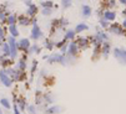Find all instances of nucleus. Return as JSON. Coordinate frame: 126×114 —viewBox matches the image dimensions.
Segmentation results:
<instances>
[{
    "instance_id": "4be33fe9",
    "label": "nucleus",
    "mask_w": 126,
    "mask_h": 114,
    "mask_svg": "<svg viewBox=\"0 0 126 114\" xmlns=\"http://www.w3.org/2000/svg\"><path fill=\"white\" fill-rule=\"evenodd\" d=\"M44 99H45V102L47 103V104H51L54 101H55V98H54L50 93H46V94H44Z\"/></svg>"
},
{
    "instance_id": "0eeeda50",
    "label": "nucleus",
    "mask_w": 126,
    "mask_h": 114,
    "mask_svg": "<svg viewBox=\"0 0 126 114\" xmlns=\"http://www.w3.org/2000/svg\"><path fill=\"white\" fill-rule=\"evenodd\" d=\"M109 30H110V32H111V34H115V35H119V36H120V35H121V36H124V35H125L124 29H122L119 24H112V25L110 26V29H109Z\"/></svg>"
},
{
    "instance_id": "72a5a7b5",
    "label": "nucleus",
    "mask_w": 126,
    "mask_h": 114,
    "mask_svg": "<svg viewBox=\"0 0 126 114\" xmlns=\"http://www.w3.org/2000/svg\"><path fill=\"white\" fill-rule=\"evenodd\" d=\"M5 19H6L5 14H4L3 11H0V20H1V21H5Z\"/></svg>"
},
{
    "instance_id": "20e7f679",
    "label": "nucleus",
    "mask_w": 126,
    "mask_h": 114,
    "mask_svg": "<svg viewBox=\"0 0 126 114\" xmlns=\"http://www.w3.org/2000/svg\"><path fill=\"white\" fill-rule=\"evenodd\" d=\"M0 82H1L5 87H8V88L13 86V80L8 76V73L5 72V69L0 71Z\"/></svg>"
},
{
    "instance_id": "7ed1b4c3",
    "label": "nucleus",
    "mask_w": 126,
    "mask_h": 114,
    "mask_svg": "<svg viewBox=\"0 0 126 114\" xmlns=\"http://www.w3.org/2000/svg\"><path fill=\"white\" fill-rule=\"evenodd\" d=\"M8 41H9V47H10V57L15 58L17 56V42L15 41V37H13V36L9 37Z\"/></svg>"
},
{
    "instance_id": "ea45409f",
    "label": "nucleus",
    "mask_w": 126,
    "mask_h": 114,
    "mask_svg": "<svg viewBox=\"0 0 126 114\" xmlns=\"http://www.w3.org/2000/svg\"><path fill=\"white\" fill-rule=\"evenodd\" d=\"M124 14H125V15H126V9H125V10H124Z\"/></svg>"
},
{
    "instance_id": "1a4fd4ad",
    "label": "nucleus",
    "mask_w": 126,
    "mask_h": 114,
    "mask_svg": "<svg viewBox=\"0 0 126 114\" xmlns=\"http://www.w3.org/2000/svg\"><path fill=\"white\" fill-rule=\"evenodd\" d=\"M17 48H20V50H28V48H30V41L28 39H21L19 42H17Z\"/></svg>"
},
{
    "instance_id": "dca6fc26",
    "label": "nucleus",
    "mask_w": 126,
    "mask_h": 114,
    "mask_svg": "<svg viewBox=\"0 0 126 114\" xmlns=\"http://www.w3.org/2000/svg\"><path fill=\"white\" fill-rule=\"evenodd\" d=\"M9 31H10V35H11L13 37L19 36V30H17L16 25H9Z\"/></svg>"
},
{
    "instance_id": "c9c22d12",
    "label": "nucleus",
    "mask_w": 126,
    "mask_h": 114,
    "mask_svg": "<svg viewBox=\"0 0 126 114\" xmlns=\"http://www.w3.org/2000/svg\"><path fill=\"white\" fill-rule=\"evenodd\" d=\"M14 112H15V114H20V112H19V107H17V104H14Z\"/></svg>"
},
{
    "instance_id": "b1692460",
    "label": "nucleus",
    "mask_w": 126,
    "mask_h": 114,
    "mask_svg": "<svg viewBox=\"0 0 126 114\" xmlns=\"http://www.w3.org/2000/svg\"><path fill=\"white\" fill-rule=\"evenodd\" d=\"M17 107H20V109H21V110L26 109V108H28V105H26V102H25V99L20 98L19 101H17Z\"/></svg>"
},
{
    "instance_id": "473e14b6",
    "label": "nucleus",
    "mask_w": 126,
    "mask_h": 114,
    "mask_svg": "<svg viewBox=\"0 0 126 114\" xmlns=\"http://www.w3.org/2000/svg\"><path fill=\"white\" fill-rule=\"evenodd\" d=\"M4 39H5V36H4V31H3V29H1V27H0V45H3Z\"/></svg>"
},
{
    "instance_id": "5701e85b",
    "label": "nucleus",
    "mask_w": 126,
    "mask_h": 114,
    "mask_svg": "<svg viewBox=\"0 0 126 114\" xmlns=\"http://www.w3.org/2000/svg\"><path fill=\"white\" fill-rule=\"evenodd\" d=\"M29 52L30 53H40V47L35 44V45H31V47L29 48Z\"/></svg>"
},
{
    "instance_id": "a878e982",
    "label": "nucleus",
    "mask_w": 126,
    "mask_h": 114,
    "mask_svg": "<svg viewBox=\"0 0 126 114\" xmlns=\"http://www.w3.org/2000/svg\"><path fill=\"white\" fill-rule=\"evenodd\" d=\"M61 5L64 9H67L71 6V0H61Z\"/></svg>"
},
{
    "instance_id": "f257e3e1",
    "label": "nucleus",
    "mask_w": 126,
    "mask_h": 114,
    "mask_svg": "<svg viewBox=\"0 0 126 114\" xmlns=\"http://www.w3.org/2000/svg\"><path fill=\"white\" fill-rule=\"evenodd\" d=\"M69 61H70V57H66L65 55H61V53H54V55H50L47 57L49 65L60 63L63 66H66V65H69Z\"/></svg>"
},
{
    "instance_id": "aec40b11",
    "label": "nucleus",
    "mask_w": 126,
    "mask_h": 114,
    "mask_svg": "<svg viewBox=\"0 0 126 114\" xmlns=\"http://www.w3.org/2000/svg\"><path fill=\"white\" fill-rule=\"evenodd\" d=\"M1 48H3V51H4V57H9V56H10L9 44H3V45H1Z\"/></svg>"
},
{
    "instance_id": "2f4dec72",
    "label": "nucleus",
    "mask_w": 126,
    "mask_h": 114,
    "mask_svg": "<svg viewBox=\"0 0 126 114\" xmlns=\"http://www.w3.org/2000/svg\"><path fill=\"white\" fill-rule=\"evenodd\" d=\"M36 67H38V62L36 61H32V66H31V74L35 73V71H36Z\"/></svg>"
},
{
    "instance_id": "f704fd0d",
    "label": "nucleus",
    "mask_w": 126,
    "mask_h": 114,
    "mask_svg": "<svg viewBox=\"0 0 126 114\" xmlns=\"http://www.w3.org/2000/svg\"><path fill=\"white\" fill-rule=\"evenodd\" d=\"M3 66H4V67L10 66V60H4V61H3Z\"/></svg>"
},
{
    "instance_id": "4468645a",
    "label": "nucleus",
    "mask_w": 126,
    "mask_h": 114,
    "mask_svg": "<svg viewBox=\"0 0 126 114\" xmlns=\"http://www.w3.org/2000/svg\"><path fill=\"white\" fill-rule=\"evenodd\" d=\"M91 8H90L89 5H82L81 6V15L84 16V17H89L90 15H91Z\"/></svg>"
},
{
    "instance_id": "c85d7f7f",
    "label": "nucleus",
    "mask_w": 126,
    "mask_h": 114,
    "mask_svg": "<svg viewBox=\"0 0 126 114\" xmlns=\"http://www.w3.org/2000/svg\"><path fill=\"white\" fill-rule=\"evenodd\" d=\"M26 109L29 110V113H30V114H36V109H35V105H32V104L28 105V108H26Z\"/></svg>"
},
{
    "instance_id": "9d476101",
    "label": "nucleus",
    "mask_w": 126,
    "mask_h": 114,
    "mask_svg": "<svg viewBox=\"0 0 126 114\" xmlns=\"http://www.w3.org/2000/svg\"><path fill=\"white\" fill-rule=\"evenodd\" d=\"M110 48H111V46H110L109 42H104V45H102V47H101V53H102V56L105 57V58H107V57H109Z\"/></svg>"
},
{
    "instance_id": "a211bd4d",
    "label": "nucleus",
    "mask_w": 126,
    "mask_h": 114,
    "mask_svg": "<svg viewBox=\"0 0 126 114\" xmlns=\"http://www.w3.org/2000/svg\"><path fill=\"white\" fill-rule=\"evenodd\" d=\"M75 30H67L66 31V34H65V40L67 41V40H73L74 37H75Z\"/></svg>"
},
{
    "instance_id": "412c9836",
    "label": "nucleus",
    "mask_w": 126,
    "mask_h": 114,
    "mask_svg": "<svg viewBox=\"0 0 126 114\" xmlns=\"http://www.w3.org/2000/svg\"><path fill=\"white\" fill-rule=\"evenodd\" d=\"M0 104H1L4 108H6V109H10V107H11L9 99H6V98H1V99H0Z\"/></svg>"
},
{
    "instance_id": "2eb2a0df",
    "label": "nucleus",
    "mask_w": 126,
    "mask_h": 114,
    "mask_svg": "<svg viewBox=\"0 0 126 114\" xmlns=\"http://www.w3.org/2000/svg\"><path fill=\"white\" fill-rule=\"evenodd\" d=\"M17 21H19V24L23 25V26H28V25H30V23H31V20H30L29 16H20L19 19H17Z\"/></svg>"
},
{
    "instance_id": "9b49d317",
    "label": "nucleus",
    "mask_w": 126,
    "mask_h": 114,
    "mask_svg": "<svg viewBox=\"0 0 126 114\" xmlns=\"http://www.w3.org/2000/svg\"><path fill=\"white\" fill-rule=\"evenodd\" d=\"M115 17H116V15H115V12L114 11H110V10H106L105 12H104V16H102V19H105L106 21H112V20H115Z\"/></svg>"
},
{
    "instance_id": "ddd939ff",
    "label": "nucleus",
    "mask_w": 126,
    "mask_h": 114,
    "mask_svg": "<svg viewBox=\"0 0 126 114\" xmlns=\"http://www.w3.org/2000/svg\"><path fill=\"white\" fill-rule=\"evenodd\" d=\"M78 45H79V47L87 48L89 45H90V41H89V39H86V37H80V39L78 40Z\"/></svg>"
},
{
    "instance_id": "423d86ee",
    "label": "nucleus",
    "mask_w": 126,
    "mask_h": 114,
    "mask_svg": "<svg viewBox=\"0 0 126 114\" xmlns=\"http://www.w3.org/2000/svg\"><path fill=\"white\" fill-rule=\"evenodd\" d=\"M41 36H43V31L40 30V27H39V25L38 24H34L32 25V29H31V39L32 40H39V39H41Z\"/></svg>"
},
{
    "instance_id": "4c0bfd02",
    "label": "nucleus",
    "mask_w": 126,
    "mask_h": 114,
    "mask_svg": "<svg viewBox=\"0 0 126 114\" xmlns=\"http://www.w3.org/2000/svg\"><path fill=\"white\" fill-rule=\"evenodd\" d=\"M119 1H120L121 4H124V5H126V0H119Z\"/></svg>"
},
{
    "instance_id": "e433bc0d",
    "label": "nucleus",
    "mask_w": 126,
    "mask_h": 114,
    "mask_svg": "<svg viewBox=\"0 0 126 114\" xmlns=\"http://www.w3.org/2000/svg\"><path fill=\"white\" fill-rule=\"evenodd\" d=\"M115 4H116V3H115V0H110V1H109V6H110V8H114V6H116Z\"/></svg>"
},
{
    "instance_id": "39448f33",
    "label": "nucleus",
    "mask_w": 126,
    "mask_h": 114,
    "mask_svg": "<svg viewBox=\"0 0 126 114\" xmlns=\"http://www.w3.org/2000/svg\"><path fill=\"white\" fill-rule=\"evenodd\" d=\"M79 53V45L76 42H70L67 46V55L69 57H76Z\"/></svg>"
},
{
    "instance_id": "7c9ffc66",
    "label": "nucleus",
    "mask_w": 126,
    "mask_h": 114,
    "mask_svg": "<svg viewBox=\"0 0 126 114\" xmlns=\"http://www.w3.org/2000/svg\"><path fill=\"white\" fill-rule=\"evenodd\" d=\"M52 45H54V44H52L51 41H49V40L45 41V48H47V50H52V47H54Z\"/></svg>"
},
{
    "instance_id": "393cba45",
    "label": "nucleus",
    "mask_w": 126,
    "mask_h": 114,
    "mask_svg": "<svg viewBox=\"0 0 126 114\" xmlns=\"http://www.w3.org/2000/svg\"><path fill=\"white\" fill-rule=\"evenodd\" d=\"M8 23H9V25H15V23H16V16H15V15H9V16H8Z\"/></svg>"
},
{
    "instance_id": "6e6552de",
    "label": "nucleus",
    "mask_w": 126,
    "mask_h": 114,
    "mask_svg": "<svg viewBox=\"0 0 126 114\" xmlns=\"http://www.w3.org/2000/svg\"><path fill=\"white\" fill-rule=\"evenodd\" d=\"M60 112H61V107L60 105H50L45 110L46 114H59Z\"/></svg>"
},
{
    "instance_id": "a19ab883",
    "label": "nucleus",
    "mask_w": 126,
    "mask_h": 114,
    "mask_svg": "<svg viewBox=\"0 0 126 114\" xmlns=\"http://www.w3.org/2000/svg\"><path fill=\"white\" fill-rule=\"evenodd\" d=\"M0 114H3V112H1V109H0Z\"/></svg>"
},
{
    "instance_id": "6ab92c4d",
    "label": "nucleus",
    "mask_w": 126,
    "mask_h": 114,
    "mask_svg": "<svg viewBox=\"0 0 126 114\" xmlns=\"http://www.w3.org/2000/svg\"><path fill=\"white\" fill-rule=\"evenodd\" d=\"M87 29H89V26H87L86 24L81 23V24H79V25L76 26V29H75V32H82V31L87 30Z\"/></svg>"
},
{
    "instance_id": "58836bf2",
    "label": "nucleus",
    "mask_w": 126,
    "mask_h": 114,
    "mask_svg": "<svg viewBox=\"0 0 126 114\" xmlns=\"http://www.w3.org/2000/svg\"><path fill=\"white\" fill-rule=\"evenodd\" d=\"M122 26L126 29V20H124V23H122Z\"/></svg>"
},
{
    "instance_id": "f8f14e48",
    "label": "nucleus",
    "mask_w": 126,
    "mask_h": 114,
    "mask_svg": "<svg viewBox=\"0 0 126 114\" xmlns=\"http://www.w3.org/2000/svg\"><path fill=\"white\" fill-rule=\"evenodd\" d=\"M26 14H28L30 17L35 16V15L38 14V6L35 5V4H31L30 6H28V11H26Z\"/></svg>"
},
{
    "instance_id": "f03ea898",
    "label": "nucleus",
    "mask_w": 126,
    "mask_h": 114,
    "mask_svg": "<svg viewBox=\"0 0 126 114\" xmlns=\"http://www.w3.org/2000/svg\"><path fill=\"white\" fill-rule=\"evenodd\" d=\"M114 56L121 65H126V50L116 47L114 50Z\"/></svg>"
},
{
    "instance_id": "c756f323",
    "label": "nucleus",
    "mask_w": 126,
    "mask_h": 114,
    "mask_svg": "<svg viewBox=\"0 0 126 114\" xmlns=\"http://www.w3.org/2000/svg\"><path fill=\"white\" fill-rule=\"evenodd\" d=\"M109 24H110V23H109V21H106L105 19H101V20H100V25H101V26H102L104 29L109 27Z\"/></svg>"
},
{
    "instance_id": "cd10ccee",
    "label": "nucleus",
    "mask_w": 126,
    "mask_h": 114,
    "mask_svg": "<svg viewBox=\"0 0 126 114\" xmlns=\"http://www.w3.org/2000/svg\"><path fill=\"white\" fill-rule=\"evenodd\" d=\"M51 14H52V9H51V8L43 9V15H45V16H49V15H51Z\"/></svg>"
},
{
    "instance_id": "bb28decb",
    "label": "nucleus",
    "mask_w": 126,
    "mask_h": 114,
    "mask_svg": "<svg viewBox=\"0 0 126 114\" xmlns=\"http://www.w3.org/2000/svg\"><path fill=\"white\" fill-rule=\"evenodd\" d=\"M52 1H44V3H41V8L43 9H46V8H52Z\"/></svg>"
},
{
    "instance_id": "f3484780",
    "label": "nucleus",
    "mask_w": 126,
    "mask_h": 114,
    "mask_svg": "<svg viewBox=\"0 0 126 114\" xmlns=\"http://www.w3.org/2000/svg\"><path fill=\"white\" fill-rule=\"evenodd\" d=\"M16 68L20 69V71H24L26 68V62H25V57H23L21 60H19V62H17L16 65Z\"/></svg>"
}]
</instances>
